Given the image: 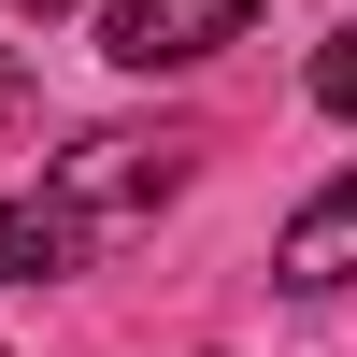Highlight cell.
Masks as SVG:
<instances>
[{
	"label": "cell",
	"instance_id": "8992f818",
	"mask_svg": "<svg viewBox=\"0 0 357 357\" xmlns=\"http://www.w3.org/2000/svg\"><path fill=\"white\" fill-rule=\"evenodd\" d=\"M29 15H57V0H29Z\"/></svg>",
	"mask_w": 357,
	"mask_h": 357
},
{
	"label": "cell",
	"instance_id": "6da1fadb",
	"mask_svg": "<svg viewBox=\"0 0 357 357\" xmlns=\"http://www.w3.org/2000/svg\"><path fill=\"white\" fill-rule=\"evenodd\" d=\"M257 0H100V57L114 72H186V57L243 43Z\"/></svg>",
	"mask_w": 357,
	"mask_h": 357
},
{
	"label": "cell",
	"instance_id": "7a4b0ae2",
	"mask_svg": "<svg viewBox=\"0 0 357 357\" xmlns=\"http://www.w3.org/2000/svg\"><path fill=\"white\" fill-rule=\"evenodd\" d=\"M172 172H186V143H143V129H86L72 158H57V200H72L86 229H114V215H158V200H172Z\"/></svg>",
	"mask_w": 357,
	"mask_h": 357
},
{
	"label": "cell",
	"instance_id": "5b68a950",
	"mask_svg": "<svg viewBox=\"0 0 357 357\" xmlns=\"http://www.w3.org/2000/svg\"><path fill=\"white\" fill-rule=\"evenodd\" d=\"M314 100H329V114H343V129H357V15L329 29V43H314Z\"/></svg>",
	"mask_w": 357,
	"mask_h": 357
},
{
	"label": "cell",
	"instance_id": "3957f363",
	"mask_svg": "<svg viewBox=\"0 0 357 357\" xmlns=\"http://www.w3.org/2000/svg\"><path fill=\"white\" fill-rule=\"evenodd\" d=\"M272 272H286V286H357V172H329V186L286 215Z\"/></svg>",
	"mask_w": 357,
	"mask_h": 357
},
{
	"label": "cell",
	"instance_id": "277c9868",
	"mask_svg": "<svg viewBox=\"0 0 357 357\" xmlns=\"http://www.w3.org/2000/svg\"><path fill=\"white\" fill-rule=\"evenodd\" d=\"M86 243H100V229H86L57 186H43V200H0V286H57Z\"/></svg>",
	"mask_w": 357,
	"mask_h": 357
}]
</instances>
